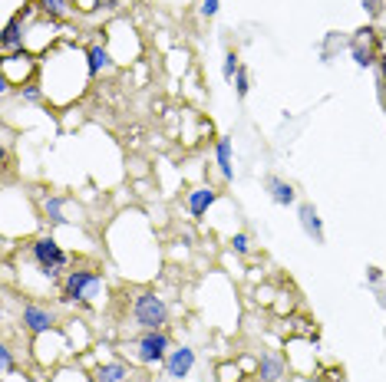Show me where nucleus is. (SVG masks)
Here are the masks:
<instances>
[{
  "label": "nucleus",
  "instance_id": "obj_1",
  "mask_svg": "<svg viewBox=\"0 0 386 382\" xmlns=\"http://www.w3.org/2000/svg\"><path fill=\"white\" fill-rule=\"evenodd\" d=\"M132 316H136V323L142 329H162L168 316V307L162 297H155V293H142L136 297V307H132Z\"/></svg>",
  "mask_w": 386,
  "mask_h": 382
},
{
  "label": "nucleus",
  "instance_id": "obj_2",
  "mask_svg": "<svg viewBox=\"0 0 386 382\" xmlns=\"http://www.w3.org/2000/svg\"><path fill=\"white\" fill-rule=\"evenodd\" d=\"M33 260L40 264V271L53 280L60 277V271L67 267V254H63V247L56 244L53 237H40L37 244H33Z\"/></svg>",
  "mask_w": 386,
  "mask_h": 382
},
{
  "label": "nucleus",
  "instance_id": "obj_3",
  "mask_svg": "<svg viewBox=\"0 0 386 382\" xmlns=\"http://www.w3.org/2000/svg\"><path fill=\"white\" fill-rule=\"evenodd\" d=\"M99 277L93 271H73L67 277V284H63V297L67 300H89V297H96L99 293Z\"/></svg>",
  "mask_w": 386,
  "mask_h": 382
},
{
  "label": "nucleus",
  "instance_id": "obj_4",
  "mask_svg": "<svg viewBox=\"0 0 386 382\" xmlns=\"http://www.w3.org/2000/svg\"><path fill=\"white\" fill-rule=\"evenodd\" d=\"M139 359L142 363H162L168 356V336L162 329H149L142 340H139Z\"/></svg>",
  "mask_w": 386,
  "mask_h": 382
},
{
  "label": "nucleus",
  "instance_id": "obj_5",
  "mask_svg": "<svg viewBox=\"0 0 386 382\" xmlns=\"http://www.w3.org/2000/svg\"><path fill=\"white\" fill-rule=\"evenodd\" d=\"M192 366H195L192 346H179V349H172V353L166 356V376H172V379H185V376L192 372Z\"/></svg>",
  "mask_w": 386,
  "mask_h": 382
},
{
  "label": "nucleus",
  "instance_id": "obj_6",
  "mask_svg": "<svg viewBox=\"0 0 386 382\" xmlns=\"http://www.w3.org/2000/svg\"><path fill=\"white\" fill-rule=\"evenodd\" d=\"M301 228L307 231V237L314 241V244H324V224H320L317 211H314V205H301Z\"/></svg>",
  "mask_w": 386,
  "mask_h": 382
},
{
  "label": "nucleus",
  "instance_id": "obj_7",
  "mask_svg": "<svg viewBox=\"0 0 386 382\" xmlns=\"http://www.w3.org/2000/svg\"><path fill=\"white\" fill-rule=\"evenodd\" d=\"M24 323H27L33 333H46V329H53V313L30 303V307H24Z\"/></svg>",
  "mask_w": 386,
  "mask_h": 382
},
{
  "label": "nucleus",
  "instance_id": "obj_8",
  "mask_svg": "<svg viewBox=\"0 0 386 382\" xmlns=\"http://www.w3.org/2000/svg\"><path fill=\"white\" fill-rule=\"evenodd\" d=\"M20 27H24V14H17L14 20L3 27V37H0L3 53H14V50H20V46H24V33H20Z\"/></svg>",
  "mask_w": 386,
  "mask_h": 382
},
{
  "label": "nucleus",
  "instance_id": "obj_9",
  "mask_svg": "<svg viewBox=\"0 0 386 382\" xmlns=\"http://www.w3.org/2000/svg\"><path fill=\"white\" fill-rule=\"evenodd\" d=\"M264 185H267V191H271V201H274V205H284V208L294 205V198H297V194H294V188H290L284 178L267 175V181H264Z\"/></svg>",
  "mask_w": 386,
  "mask_h": 382
},
{
  "label": "nucleus",
  "instance_id": "obj_10",
  "mask_svg": "<svg viewBox=\"0 0 386 382\" xmlns=\"http://www.w3.org/2000/svg\"><path fill=\"white\" fill-rule=\"evenodd\" d=\"M258 376H261L264 382H281L284 363H281L274 353H261V359H258Z\"/></svg>",
  "mask_w": 386,
  "mask_h": 382
},
{
  "label": "nucleus",
  "instance_id": "obj_11",
  "mask_svg": "<svg viewBox=\"0 0 386 382\" xmlns=\"http://www.w3.org/2000/svg\"><path fill=\"white\" fill-rule=\"evenodd\" d=\"M211 201H215V191H211V188H198V191H192V194H188V211H192L195 218H202Z\"/></svg>",
  "mask_w": 386,
  "mask_h": 382
},
{
  "label": "nucleus",
  "instance_id": "obj_12",
  "mask_svg": "<svg viewBox=\"0 0 386 382\" xmlns=\"http://www.w3.org/2000/svg\"><path fill=\"white\" fill-rule=\"evenodd\" d=\"M129 379V369L123 363H106L96 369V382H125Z\"/></svg>",
  "mask_w": 386,
  "mask_h": 382
},
{
  "label": "nucleus",
  "instance_id": "obj_13",
  "mask_svg": "<svg viewBox=\"0 0 386 382\" xmlns=\"http://www.w3.org/2000/svg\"><path fill=\"white\" fill-rule=\"evenodd\" d=\"M215 155H218L221 175H225V178H235V168H231V142H228V138H218V145H215Z\"/></svg>",
  "mask_w": 386,
  "mask_h": 382
},
{
  "label": "nucleus",
  "instance_id": "obj_14",
  "mask_svg": "<svg viewBox=\"0 0 386 382\" xmlns=\"http://www.w3.org/2000/svg\"><path fill=\"white\" fill-rule=\"evenodd\" d=\"M86 60H89V73H99V69H106L112 63L106 46H89V50H86Z\"/></svg>",
  "mask_w": 386,
  "mask_h": 382
},
{
  "label": "nucleus",
  "instance_id": "obj_15",
  "mask_svg": "<svg viewBox=\"0 0 386 382\" xmlns=\"http://www.w3.org/2000/svg\"><path fill=\"white\" fill-rule=\"evenodd\" d=\"M235 93H238V99H245L251 93V80H248V69L245 66H238V73H235Z\"/></svg>",
  "mask_w": 386,
  "mask_h": 382
},
{
  "label": "nucleus",
  "instance_id": "obj_16",
  "mask_svg": "<svg viewBox=\"0 0 386 382\" xmlns=\"http://www.w3.org/2000/svg\"><path fill=\"white\" fill-rule=\"evenodd\" d=\"M353 60H357V66H370L373 63L370 46H363V40H353Z\"/></svg>",
  "mask_w": 386,
  "mask_h": 382
},
{
  "label": "nucleus",
  "instance_id": "obj_17",
  "mask_svg": "<svg viewBox=\"0 0 386 382\" xmlns=\"http://www.w3.org/2000/svg\"><path fill=\"white\" fill-rule=\"evenodd\" d=\"M37 3H40L43 14H50V17H60V14H63V0H37Z\"/></svg>",
  "mask_w": 386,
  "mask_h": 382
},
{
  "label": "nucleus",
  "instance_id": "obj_18",
  "mask_svg": "<svg viewBox=\"0 0 386 382\" xmlns=\"http://www.w3.org/2000/svg\"><path fill=\"white\" fill-rule=\"evenodd\" d=\"M221 73H225V80H235V73H238V56L235 53L225 56V69H221Z\"/></svg>",
  "mask_w": 386,
  "mask_h": 382
},
{
  "label": "nucleus",
  "instance_id": "obj_19",
  "mask_svg": "<svg viewBox=\"0 0 386 382\" xmlns=\"http://www.w3.org/2000/svg\"><path fill=\"white\" fill-rule=\"evenodd\" d=\"M0 366H3V376H14V356H10V349H0Z\"/></svg>",
  "mask_w": 386,
  "mask_h": 382
},
{
  "label": "nucleus",
  "instance_id": "obj_20",
  "mask_svg": "<svg viewBox=\"0 0 386 382\" xmlns=\"http://www.w3.org/2000/svg\"><path fill=\"white\" fill-rule=\"evenodd\" d=\"M60 208H63L60 198H50V201H46V215H50V221H63L60 218Z\"/></svg>",
  "mask_w": 386,
  "mask_h": 382
},
{
  "label": "nucleus",
  "instance_id": "obj_21",
  "mask_svg": "<svg viewBox=\"0 0 386 382\" xmlns=\"http://www.w3.org/2000/svg\"><path fill=\"white\" fill-rule=\"evenodd\" d=\"M231 247H235L238 254H248V234H235L231 237Z\"/></svg>",
  "mask_w": 386,
  "mask_h": 382
},
{
  "label": "nucleus",
  "instance_id": "obj_22",
  "mask_svg": "<svg viewBox=\"0 0 386 382\" xmlns=\"http://www.w3.org/2000/svg\"><path fill=\"white\" fill-rule=\"evenodd\" d=\"M363 7L370 10V17H380V10H383V3H380V0H363Z\"/></svg>",
  "mask_w": 386,
  "mask_h": 382
},
{
  "label": "nucleus",
  "instance_id": "obj_23",
  "mask_svg": "<svg viewBox=\"0 0 386 382\" xmlns=\"http://www.w3.org/2000/svg\"><path fill=\"white\" fill-rule=\"evenodd\" d=\"M202 10H205V17H215L218 14V0H202Z\"/></svg>",
  "mask_w": 386,
  "mask_h": 382
},
{
  "label": "nucleus",
  "instance_id": "obj_24",
  "mask_svg": "<svg viewBox=\"0 0 386 382\" xmlns=\"http://www.w3.org/2000/svg\"><path fill=\"white\" fill-rule=\"evenodd\" d=\"M24 99H27V102H37V99H40V89H37V86H27V89H24Z\"/></svg>",
  "mask_w": 386,
  "mask_h": 382
},
{
  "label": "nucleus",
  "instance_id": "obj_25",
  "mask_svg": "<svg viewBox=\"0 0 386 382\" xmlns=\"http://www.w3.org/2000/svg\"><path fill=\"white\" fill-rule=\"evenodd\" d=\"M367 277L376 284V280H383V271H380V267H367Z\"/></svg>",
  "mask_w": 386,
  "mask_h": 382
},
{
  "label": "nucleus",
  "instance_id": "obj_26",
  "mask_svg": "<svg viewBox=\"0 0 386 382\" xmlns=\"http://www.w3.org/2000/svg\"><path fill=\"white\" fill-rule=\"evenodd\" d=\"M99 7H116V0H99Z\"/></svg>",
  "mask_w": 386,
  "mask_h": 382
},
{
  "label": "nucleus",
  "instance_id": "obj_27",
  "mask_svg": "<svg viewBox=\"0 0 386 382\" xmlns=\"http://www.w3.org/2000/svg\"><path fill=\"white\" fill-rule=\"evenodd\" d=\"M380 69H383V82H386V60H380Z\"/></svg>",
  "mask_w": 386,
  "mask_h": 382
}]
</instances>
